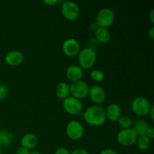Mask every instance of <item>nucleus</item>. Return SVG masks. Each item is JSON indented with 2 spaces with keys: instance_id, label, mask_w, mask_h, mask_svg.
I'll return each instance as SVG.
<instances>
[{
  "instance_id": "f257e3e1",
  "label": "nucleus",
  "mask_w": 154,
  "mask_h": 154,
  "mask_svg": "<svg viewBox=\"0 0 154 154\" xmlns=\"http://www.w3.org/2000/svg\"><path fill=\"white\" fill-rule=\"evenodd\" d=\"M84 119L87 124L92 126H102L107 120L105 110L99 105H92L84 111Z\"/></svg>"
},
{
  "instance_id": "f03ea898",
  "label": "nucleus",
  "mask_w": 154,
  "mask_h": 154,
  "mask_svg": "<svg viewBox=\"0 0 154 154\" xmlns=\"http://www.w3.org/2000/svg\"><path fill=\"white\" fill-rule=\"evenodd\" d=\"M97 56L93 48H85L78 54V63L82 69H90L96 64Z\"/></svg>"
},
{
  "instance_id": "7ed1b4c3",
  "label": "nucleus",
  "mask_w": 154,
  "mask_h": 154,
  "mask_svg": "<svg viewBox=\"0 0 154 154\" xmlns=\"http://www.w3.org/2000/svg\"><path fill=\"white\" fill-rule=\"evenodd\" d=\"M115 20V14L114 11L108 8H104L98 12L96 23L99 27L108 29L113 25Z\"/></svg>"
},
{
  "instance_id": "20e7f679",
  "label": "nucleus",
  "mask_w": 154,
  "mask_h": 154,
  "mask_svg": "<svg viewBox=\"0 0 154 154\" xmlns=\"http://www.w3.org/2000/svg\"><path fill=\"white\" fill-rule=\"evenodd\" d=\"M152 105L148 99L143 96H138L135 98L132 102V110L134 114L139 117H144L147 115L150 111Z\"/></svg>"
},
{
  "instance_id": "39448f33",
  "label": "nucleus",
  "mask_w": 154,
  "mask_h": 154,
  "mask_svg": "<svg viewBox=\"0 0 154 154\" xmlns=\"http://www.w3.org/2000/svg\"><path fill=\"white\" fill-rule=\"evenodd\" d=\"M138 135L132 128L121 129L117 133V141L123 147H130L136 143Z\"/></svg>"
},
{
  "instance_id": "423d86ee",
  "label": "nucleus",
  "mask_w": 154,
  "mask_h": 154,
  "mask_svg": "<svg viewBox=\"0 0 154 154\" xmlns=\"http://www.w3.org/2000/svg\"><path fill=\"white\" fill-rule=\"evenodd\" d=\"M61 13L68 20H75L80 14L79 6L72 1H65L61 6Z\"/></svg>"
},
{
  "instance_id": "0eeeda50",
  "label": "nucleus",
  "mask_w": 154,
  "mask_h": 154,
  "mask_svg": "<svg viewBox=\"0 0 154 154\" xmlns=\"http://www.w3.org/2000/svg\"><path fill=\"white\" fill-rule=\"evenodd\" d=\"M89 88L90 87L87 82L82 80L72 83L70 84V96L79 100L85 99L88 96Z\"/></svg>"
},
{
  "instance_id": "6e6552de",
  "label": "nucleus",
  "mask_w": 154,
  "mask_h": 154,
  "mask_svg": "<svg viewBox=\"0 0 154 154\" xmlns=\"http://www.w3.org/2000/svg\"><path fill=\"white\" fill-rule=\"evenodd\" d=\"M66 135L72 141H78L84 136V129L78 120H72L66 126Z\"/></svg>"
},
{
  "instance_id": "1a4fd4ad",
  "label": "nucleus",
  "mask_w": 154,
  "mask_h": 154,
  "mask_svg": "<svg viewBox=\"0 0 154 154\" xmlns=\"http://www.w3.org/2000/svg\"><path fill=\"white\" fill-rule=\"evenodd\" d=\"M64 111L71 115H78L82 112L83 104L81 100L72 96H69L63 102Z\"/></svg>"
},
{
  "instance_id": "9d476101",
  "label": "nucleus",
  "mask_w": 154,
  "mask_h": 154,
  "mask_svg": "<svg viewBox=\"0 0 154 154\" xmlns=\"http://www.w3.org/2000/svg\"><path fill=\"white\" fill-rule=\"evenodd\" d=\"M62 49L65 55L69 57H74L78 55L81 51V46H80L79 42L76 39L71 38L64 41Z\"/></svg>"
},
{
  "instance_id": "9b49d317",
  "label": "nucleus",
  "mask_w": 154,
  "mask_h": 154,
  "mask_svg": "<svg viewBox=\"0 0 154 154\" xmlns=\"http://www.w3.org/2000/svg\"><path fill=\"white\" fill-rule=\"evenodd\" d=\"M88 96L92 102L99 105L103 103L106 99V93L105 90L99 85H93L89 88Z\"/></svg>"
},
{
  "instance_id": "f8f14e48",
  "label": "nucleus",
  "mask_w": 154,
  "mask_h": 154,
  "mask_svg": "<svg viewBox=\"0 0 154 154\" xmlns=\"http://www.w3.org/2000/svg\"><path fill=\"white\" fill-rule=\"evenodd\" d=\"M24 60L23 54L19 51H11L6 54L5 62L10 66H17L23 63Z\"/></svg>"
},
{
  "instance_id": "ddd939ff",
  "label": "nucleus",
  "mask_w": 154,
  "mask_h": 154,
  "mask_svg": "<svg viewBox=\"0 0 154 154\" xmlns=\"http://www.w3.org/2000/svg\"><path fill=\"white\" fill-rule=\"evenodd\" d=\"M66 75L69 81L74 83L82 80L84 76V71L78 65H72L66 69Z\"/></svg>"
},
{
  "instance_id": "4468645a",
  "label": "nucleus",
  "mask_w": 154,
  "mask_h": 154,
  "mask_svg": "<svg viewBox=\"0 0 154 154\" xmlns=\"http://www.w3.org/2000/svg\"><path fill=\"white\" fill-rule=\"evenodd\" d=\"M106 118L111 122H117L121 117V108L117 104L111 103L105 110Z\"/></svg>"
},
{
  "instance_id": "2eb2a0df",
  "label": "nucleus",
  "mask_w": 154,
  "mask_h": 154,
  "mask_svg": "<svg viewBox=\"0 0 154 154\" xmlns=\"http://www.w3.org/2000/svg\"><path fill=\"white\" fill-rule=\"evenodd\" d=\"M38 143V138L35 134L27 133L22 137L20 140L21 147L31 150L36 147Z\"/></svg>"
},
{
  "instance_id": "dca6fc26",
  "label": "nucleus",
  "mask_w": 154,
  "mask_h": 154,
  "mask_svg": "<svg viewBox=\"0 0 154 154\" xmlns=\"http://www.w3.org/2000/svg\"><path fill=\"white\" fill-rule=\"evenodd\" d=\"M14 141V135L8 130H0V147L7 148L11 145Z\"/></svg>"
},
{
  "instance_id": "f3484780",
  "label": "nucleus",
  "mask_w": 154,
  "mask_h": 154,
  "mask_svg": "<svg viewBox=\"0 0 154 154\" xmlns=\"http://www.w3.org/2000/svg\"><path fill=\"white\" fill-rule=\"evenodd\" d=\"M95 38L99 43L106 44L111 39V32L108 29L99 27L95 31Z\"/></svg>"
},
{
  "instance_id": "a211bd4d",
  "label": "nucleus",
  "mask_w": 154,
  "mask_h": 154,
  "mask_svg": "<svg viewBox=\"0 0 154 154\" xmlns=\"http://www.w3.org/2000/svg\"><path fill=\"white\" fill-rule=\"evenodd\" d=\"M55 91L57 97L64 100L70 96V85L66 82H60L56 87Z\"/></svg>"
},
{
  "instance_id": "6ab92c4d",
  "label": "nucleus",
  "mask_w": 154,
  "mask_h": 154,
  "mask_svg": "<svg viewBox=\"0 0 154 154\" xmlns=\"http://www.w3.org/2000/svg\"><path fill=\"white\" fill-rule=\"evenodd\" d=\"M149 128H150L149 123L145 120L139 119L134 123L132 129L137 134V135L140 136V135H145Z\"/></svg>"
},
{
  "instance_id": "aec40b11",
  "label": "nucleus",
  "mask_w": 154,
  "mask_h": 154,
  "mask_svg": "<svg viewBox=\"0 0 154 154\" xmlns=\"http://www.w3.org/2000/svg\"><path fill=\"white\" fill-rule=\"evenodd\" d=\"M150 141L151 140L149 139L146 135H140V136H138L135 144H137V147L140 150L146 151L150 148V144H151Z\"/></svg>"
},
{
  "instance_id": "412c9836",
  "label": "nucleus",
  "mask_w": 154,
  "mask_h": 154,
  "mask_svg": "<svg viewBox=\"0 0 154 154\" xmlns=\"http://www.w3.org/2000/svg\"><path fill=\"white\" fill-rule=\"evenodd\" d=\"M117 122H118L119 126L122 128V129H129L132 124V119L128 116H121L117 120Z\"/></svg>"
},
{
  "instance_id": "4be33fe9",
  "label": "nucleus",
  "mask_w": 154,
  "mask_h": 154,
  "mask_svg": "<svg viewBox=\"0 0 154 154\" xmlns=\"http://www.w3.org/2000/svg\"><path fill=\"white\" fill-rule=\"evenodd\" d=\"M90 78L96 82H102L105 78V75L102 71L99 69H94L90 73Z\"/></svg>"
},
{
  "instance_id": "5701e85b",
  "label": "nucleus",
  "mask_w": 154,
  "mask_h": 154,
  "mask_svg": "<svg viewBox=\"0 0 154 154\" xmlns=\"http://www.w3.org/2000/svg\"><path fill=\"white\" fill-rule=\"evenodd\" d=\"M8 95V89L4 84H0V100L5 99Z\"/></svg>"
},
{
  "instance_id": "b1692460",
  "label": "nucleus",
  "mask_w": 154,
  "mask_h": 154,
  "mask_svg": "<svg viewBox=\"0 0 154 154\" xmlns=\"http://www.w3.org/2000/svg\"><path fill=\"white\" fill-rule=\"evenodd\" d=\"M70 154H90L87 150L84 148H77L70 152Z\"/></svg>"
},
{
  "instance_id": "393cba45",
  "label": "nucleus",
  "mask_w": 154,
  "mask_h": 154,
  "mask_svg": "<svg viewBox=\"0 0 154 154\" xmlns=\"http://www.w3.org/2000/svg\"><path fill=\"white\" fill-rule=\"evenodd\" d=\"M54 154H70V151L66 147H60L56 150Z\"/></svg>"
},
{
  "instance_id": "a878e982",
  "label": "nucleus",
  "mask_w": 154,
  "mask_h": 154,
  "mask_svg": "<svg viewBox=\"0 0 154 154\" xmlns=\"http://www.w3.org/2000/svg\"><path fill=\"white\" fill-rule=\"evenodd\" d=\"M30 150L29 149L26 148V147H20L17 149V154H29Z\"/></svg>"
},
{
  "instance_id": "bb28decb",
  "label": "nucleus",
  "mask_w": 154,
  "mask_h": 154,
  "mask_svg": "<svg viewBox=\"0 0 154 154\" xmlns=\"http://www.w3.org/2000/svg\"><path fill=\"white\" fill-rule=\"evenodd\" d=\"M145 135L149 138V139H150V140L153 139V138H154V129L153 128H152V127L149 128Z\"/></svg>"
},
{
  "instance_id": "cd10ccee",
  "label": "nucleus",
  "mask_w": 154,
  "mask_h": 154,
  "mask_svg": "<svg viewBox=\"0 0 154 154\" xmlns=\"http://www.w3.org/2000/svg\"><path fill=\"white\" fill-rule=\"evenodd\" d=\"M99 154H119L116 150H113V149H105V150H102Z\"/></svg>"
},
{
  "instance_id": "c85d7f7f",
  "label": "nucleus",
  "mask_w": 154,
  "mask_h": 154,
  "mask_svg": "<svg viewBox=\"0 0 154 154\" xmlns=\"http://www.w3.org/2000/svg\"><path fill=\"white\" fill-rule=\"evenodd\" d=\"M44 4L47 5L48 6H54L59 2L57 0H44Z\"/></svg>"
},
{
  "instance_id": "c756f323",
  "label": "nucleus",
  "mask_w": 154,
  "mask_h": 154,
  "mask_svg": "<svg viewBox=\"0 0 154 154\" xmlns=\"http://www.w3.org/2000/svg\"><path fill=\"white\" fill-rule=\"evenodd\" d=\"M148 114L150 115V120H151L152 121H153L154 120V106L153 105H152L151 108H150V111H149Z\"/></svg>"
},
{
  "instance_id": "7c9ffc66",
  "label": "nucleus",
  "mask_w": 154,
  "mask_h": 154,
  "mask_svg": "<svg viewBox=\"0 0 154 154\" xmlns=\"http://www.w3.org/2000/svg\"><path fill=\"white\" fill-rule=\"evenodd\" d=\"M149 19H150V23L152 24L154 23V9H152L149 14Z\"/></svg>"
},
{
  "instance_id": "2f4dec72",
  "label": "nucleus",
  "mask_w": 154,
  "mask_h": 154,
  "mask_svg": "<svg viewBox=\"0 0 154 154\" xmlns=\"http://www.w3.org/2000/svg\"><path fill=\"white\" fill-rule=\"evenodd\" d=\"M148 35L150 36V38H154V26H151L148 30Z\"/></svg>"
},
{
  "instance_id": "473e14b6",
  "label": "nucleus",
  "mask_w": 154,
  "mask_h": 154,
  "mask_svg": "<svg viewBox=\"0 0 154 154\" xmlns=\"http://www.w3.org/2000/svg\"><path fill=\"white\" fill-rule=\"evenodd\" d=\"M98 28H99V26H98V25H97V24H96V22L90 24V29H91L92 31L95 32L96 29H97Z\"/></svg>"
},
{
  "instance_id": "72a5a7b5",
  "label": "nucleus",
  "mask_w": 154,
  "mask_h": 154,
  "mask_svg": "<svg viewBox=\"0 0 154 154\" xmlns=\"http://www.w3.org/2000/svg\"><path fill=\"white\" fill-rule=\"evenodd\" d=\"M29 154H42V153H40L39 151H37V150H34L32 152H30Z\"/></svg>"
},
{
  "instance_id": "f704fd0d",
  "label": "nucleus",
  "mask_w": 154,
  "mask_h": 154,
  "mask_svg": "<svg viewBox=\"0 0 154 154\" xmlns=\"http://www.w3.org/2000/svg\"><path fill=\"white\" fill-rule=\"evenodd\" d=\"M0 154H2V149L0 147Z\"/></svg>"
}]
</instances>
